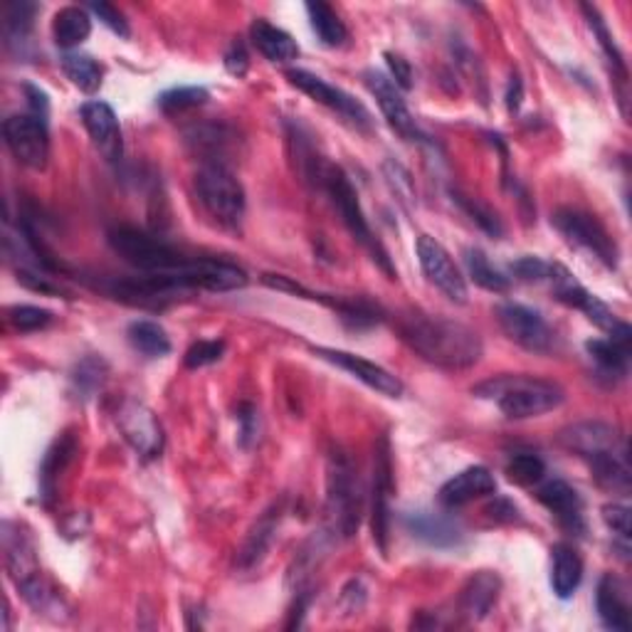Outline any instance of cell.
<instances>
[{
  "mask_svg": "<svg viewBox=\"0 0 632 632\" xmlns=\"http://www.w3.org/2000/svg\"><path fill=\"white\" fill-rule=\"evenodd\" d=\"M398 334L415 354L448 371H465L482 358V338L445 317L410 311L398 319Z\"/></svg>",
  "mask_w": 632,
  "mask_h": 632,
  "instance_id": "1",
  "label": "cell"
},
{
  "mask_svg": "<svg viewBox=\"0 0 632 632\" xmlns=\"http://www.w3.org/2000/svg\"><path fill=\"white\" fill-rule=\"evenodd\" d=\"M472 393L477 398L494 403L509 420L539 418L563 403V389L559 383L534 379V375H494V379L479 383Z\"/></svg>",
  "mask_w": 632,
  "mask_h": 632,
  "instance_id": "2",
  "label": "cell"
},
{
  "mask_svg": "<svg viewBox=\"0 0 632 632\" xmlns=\"http://www.w3.org/2000/svg\"><path fill=\"white\" fill-rule=\"evenodd\" d=\"M307 176L314 178V181L324 188L326 195L332 198V203L338 211V215H342V220L348 228V232L354 235V240L361 242L363 248L373 254V262H379V265L389 272L391 279H393L395 270L391 265L389 254H385V250L381 248V242L373 238L371 228H368L363 207H361V203H358V193H356V188L351 186V181H348V176L338 166L317 162V158L309 164Z\"/></svg>",
  "mask_w": 632,
  "mask_h": 632,
  "instance_id": "3",
  "label": "cell"
},
{
  "mask_svg": "<svg viewBox=\"0 0 632 632\" xmlns=\"http://www.w3.org/2000/svg\"><path fill=\"white\" fill-rule=\"evenodd\" d=\"M361 485L351 460L342 450H334L326 467V514L332 529L344 539H351L361 524Z\"/></svg>",
  "mask_w": 632,
  "mask_h": 632,
  "instance_id": "4",
  "label": "cell"
},
{
  "mask_svg": "<svg viewBox=\"0 0 632 632\" xmlns=\"http://www.w3.org/2000/svg\"><path fill=\"white\" fill-rule=\"evenodd\" d=\"M109 245L121 260L141 270L144 275H178L191 262L162 238H154V235L136 228H127V225L109 232Z\"/></svg>",
  "mask_w": 632,
  "mask_h": 632,
  "instance_id": "5",
  "label": "cell"
},
{
  "mask_svg": "<svg viewBox=\"0 0 632 632\" xmlns=\"http://www.w3.org/2000/svg\"><path fill=\"white\" fill-rule=\"evenodd\" d=\"M193 188L201 205L225 228L240 225L245 215V191L223 164H205L193 178Z\"/></svg>",
  "mask_w": 632,
  "mask_h": 632,
  "instance_id": "6",
  "label": "cell"
},
{
  "mask_svg": "<svg viewBox=\"0 0 632 632\" xmlns=\"http://www.w3.org/2000/svg\"><path fill=\"white\" fill-rule=\"evenodd\" d=\"M549 282H551V287H553L556 299L563 301V305L573 307V309H581L593 324L600 326L603 332H608L612 336L610 342H616L618 346L628 348V351H630V344H632L630 326L625 322H620V319L612 314V311L606 305H603V301L596 295H591L586 287L579 285V282H575V277L571 275L569 270L561 267V265H551Z\"/></svg>",
  "mask_w": 632,
  "mask_h": 632,
  "instance_id": "7",
  "label": "cell"
},
{
  "mask_svg": "<svg viewBox=\"0 0 632 632\" xmlns=\"http://www.w3.org/2000/svg\"><path fill=\"white\" fill-rule=\"evenodd\" d=\"M553 225L565 240L575 248L588 250L591 254H596L600 262H606L608 267L618 265V248L608 230L593 218V215L575 211V207H561V211L553 213Z\"/></svg>",
  "mask_w": 632,
  "mask_h": 632,
  "instance_id": "8",
  "label": "cell"
},
{
  "mask_svg": "<svg viewBox=\"0 0 632 632\" xmlns=\"http://www.w3.org/2000/svg\"><path fill=\"white\" fill-rule=\"evenodd\" d=\"M5 144L11 154L33 171H43L50 158V134H47V119L35 115H13L3 124Z\"/></svg>",
  "mask_w": 632,
  "mask_h": 632,
  "instance_id": "9",
  "label": "cell"
},
{
  "mask_svg": "<svg viewBox=\"0 0 632 632\" xmlns=\"http://www.w3.org/2000/svg\"><path fill=\"white\" fill-rule=\"evenodd\" d=\"M497 319L502 332L512 338L514 344L526 348V351L549 354L553 348V332L539 311L506 301V305L497 307Z\"/></svg>",
  "mask_w": 632,
  "mask_h": 632,
  "instance_id": "10",
  "label": "cell"
},
{
  "mask_svg": "<svg viewBox=\"0 0 632 632\" xmlns=\"http://www.w3.org/2000/svg\"><path fill=\"white\" fill-rule=\"evenodd\" d=\"M415 252H418L420 267L432 285H436L450 301L465 305L467 282L457 270L455 260L450 258V252L442 248L436 238H430V235H420L418 242H415Z\"/></svg>",
  "mask_w": 632,
  "mask_h": 632,
  "instance_id": "11",
  "label": "cell"
},
{
  "mask_svg": "<svg viewBox=\"0 0 632 632\" xmlns=\"http://www.w3.org/2000/svg\"><path fill=\"white\" fill-rule=\"evenodd\" d=\"M287 80L295 84L297 90L305 92L307 97L324 104V107L336 111V115H342L351 127L356 129L371 127V115H368L361 102H356L351 94H346L344 90L334 87V84L324 82L322 77H317V74H311L307 70H289Z\"/></svg>",
  "mask_w": 632,
  "mask_h": 632,
  "instance_id": "12",
  "label": "cell"
},
{
  "mask_svg": "<svg viewBox=\"0 0 632 632\" xmlns=\"http://www.w3.org/2000/svg\"><path fill=\"white\" fill-rule=\"evenodd\" d=\"M117 426L121 436L144 460H154L164 450V430L156 415L144 403L127 401L117 413Z\"/></svg>",
  "mask_w": 632,
  "mask_h": 632,
  "instance_id": "13",
  "label": "cell"
},
{
  "mask_svg": "<svg viewBox=\"0 0 632 632\" xmlns=\"http://www.w3.org/2000/svg\"><path fill=\"white\" fill-rule=\"evenodd\" d=\"M561 442L586 462L628 452V442L608 422H575L561 432Z\"/></svg>",
  "mask_w": 632,
  "mask_h": 632,
  "instance_id": "14",
  "label": "cell"
},
{
  "mask_svg": "<svg viewBox=\"0 0 632 632\" xmlns=\"http://www.w3.org/2000/svg\"><path fill=\"white\" fill-rule=\"evenodd\" d=\"M393 497V460L389 438H381L373 455V541L389 551V514Z\"/></svg>",
  "mask_w": 632,
  "mask_h": 632,
  "instance_id": "15",
  "label": "cell"
},
{
  "mask_svg": "<svg viewBox=\"0 0 632 632\" xmlns=\"http://www.w3.org/2000/svg\"><path fill=\"white\" fill-rule=\"evenodd\" d=\"M314 356L324 358V361L334 363L342 368V371L351 373L356 381L366 383L368 389H373L375 393L385 395V398H401L403 395V383L395 379L393 373L385 371L379 363L373 361H366V358L356 356V354H348V351H338V348H324V346H317L311 348Z\"/></svg>",
  "mask_w": 632,
  "mask_h": 632,
  "instance_id": "16",
  "label": "cell"
},
{
  "mask_svg": "<svg viewBox=\"0 0 632 632\" xmlns=\"http://www.w3.org/2000/svg\"><path fill=\"white\" fill-rule=\"evenodd\" d=\"M82 121L99 154L107 158L109 164L121 162L124 139H121V127L115 109L104 102H87L82 107Z\"/></svg>",
  "mask_w": 632,
  "mask_h": 632,
  "instance_id": "17",
  "label": "cell"
},
{
  "mask_svg": "<svg viewBox=\"0 0 632 632\" xmlns=\"http://www.w3.org/2000/svg\"><path fill=\"white\" fill-rule=\"evenodd\" d=\"M366 84L371 94L379 102V107L383 111L385 121H389L395 134H401L403 139L415 141L420 136L418 127H415V119L410 115L408 104H405L403 94L391 77H385L383 72H366Z\"/></svg>",
  "mask_w": 632,
  "mask_h": 632,
  "instance_id": "18",
  "label": "cell"
},
{
  "mask_svg": "<svg viewBox=\"0 0 632 632\" xmlns=\"http://www.w3.org/2000/svg\"><path fill=\"white\" fill-rule=\"evenodd\" d=\"M497 492V479L487 467H467L440 489V502L455 509Z\"/></svg>",
  "mask_w": 632,
  "mask_h": 632,
  "instance_id": "19",
  "label": "cell"
},
{
  "mask_svg": "<svg viewBox=\"0 0 632 632\" xmlns=\"http://www.w3.org/2000/svg\"><path fill=\"white\" fill-rule=\"evenodd\" d=\"M539 502L549 509V512L559 518L563 529L573 534L586 532V518H583V502L575 489L563 482V479H553V482L544 485L539 489Z\"/></svg>",
  "mask_w": 632,
  "mask_h": 632,
  "instance_id": "20",
  "label": "cell"
},
{
  "mask_svg": "<svg viewBox=\"0 0 632 632\" xmlns=\"http://www.w3.org/2000/svg\"><path fill=\"white\" fill-rule=\"evenodd\" d=\"M502 591V581L494 573L479 571L467 581V586L460 593V610L469 620H482L492 612L494 603Z\"/></svg>",
  "mask_w": 632,
  "mask_h": 632,
  "instance_id": "21",
  "label": "cell"
},
{
  "mask_svg": "<svg viewBox=\"0 0 632 632\" xmlns=\"http://www.w3.org/2000/svg\"><path fill=\"white\" fill-rule=\"evenodd\" d=\"M405 526L415 536V539L426 541L438 549H450L462 541L460 526L448 516L432 514V512H413L405 516Z\"/></svg>",
  "mask_w": 632,
  "mask_h": 632,
  "instance_id": "22",
  "label": "cell"
},
{
  "mask_svg": "<svg viewBox=\"0 0 632 632\" xmlns=\"http://www.w3.org/2000/svg\"><path fill=\"white\" fill-rule=\"evenodd\" d=\"M598 616L608 630L628 632L630 630V603L625 583L616 575H603L598 586Z\"/></svg>",
  "mask_w": 632,
  "mask_h": 632,
  "instance_id": "23",
  "label": "cell"
},
{
  "mask_svg": "<svg viewBox=\"0 0 632 632\" xmlns=\"http://www.w3.org/2000/svg\"><path fill=\"white\" fill-rule=\"evenodd\" d=\"M583 581L581 553L571 544H556L551 549V588L561 600H569Z\"/></svg>",
  "mask_w": 632,
  "mask_h": 632,
  "instance_id": "24",
  "label": "cell"
},
{
  "mask_svg": "<svg viewBox=\"0 0 632 632\" xmlns=\"http://www.w3.org/2000/svg\"><path fill=\"white\" fill-rule=\"evenodd\" d=\"M250 37L270 62H291L299 58V45L295 43V37L267 21H254Z\"/></svg>",
  "mask_w": 632,
  "mask_h": 632,
  "instance_id": "25",
  "label": "cell"
},
{
  "mask_svg": "<svg viewBox=\"0 0 632 632\" xmlns=\"http://www.w3.org/2000/svg\"><path fill=\"white\" fill-rule=\"evenodd\" d=\"M37 13V5L31 0H15V3L5 5L3 13V37L5 47L15 55L25 52L27 37L33 33V17Z\"/></svg>",
  "mask_w": 632,
  "mask_h": 632,
  "instance_id": "26",
  "label": "cell"
},
{
  "mask_svg": "<svg viewBox=\"0 0 632 632\" xmlns=\"http://www.w3.org/2000/svg\"><path fill=\"white\" fill-rule=\"evenodd\" d=\"M92 33V17L87 15L84 8H62V11L55 15L52 21V37L58 47L64 50H72V47L82 45Z\"/></svg>",
  "mask_w": 632,
  "mask_h": 632,
  "instance_id": "27",
  "label": "cell"
},
{
  "mask_svg": "<svg viewBox=\"0 0 632 632\" xmlns=\"http://www.w3.org/2000/svg\"><path fill=\"white\" fill-rule=\"evenodd\" d=\"M307 13H309V21L311 27H314V33L322 45L326 47H342L348 40V31L346 25L342 23V17L336 15L334 8H329L326 3H307Z\"/></svg>",
  "mask_w": 632,
  "mask_h": 632,
  "instance_id": "28",
  "label": "cell"
},
{
  "mask_svg": "<svg viewBox=\"0 0 632 632\" xmlns=\"http://www.w3.org/2000/svg\"><path fill=\"white\" fill-rule=\"evenodd\" d=\"M74 450H77V445H74L72 436H62L50 450H47V455L43 460V469H40V487L47 499L55 494V482H58V477L62 475L64 467L70 465Z\"/></svg>",
  "mask_w": 632,
  "mask_h": 632,
  "instance_id": "29",
  "label": "cell"
},
{
  "mask_svg": "<svg viewBox=\"0 0 632 632\" xmlns=\"http://www.w3.org/2000/svg\"><path fill=\"white\" fill-rule=\"evenodd\" d=\"M129 342L146 358H164L171 351V338L164 332V326H158L156 322H144V319L129 326Z\"/></svg>",
  "mask_w": 632,
  "mask_h": 632,
  "instance_id": "30",
  "label": "cell"
},
{
  "mask_svg": "<svg viewBox=\"0 0 632 632\" xmlns=\"http://www.w3.org/2000/svg\"><path fill=\"white\" fill-rule=\"evenodd\" d=\"M277 518L279 516H275V512H267L265 516L260 518V524L254 526L252 534L248 536V541H245V546H242V551H240L242 569H252V565H258L262 559H265L270 544H272V539H275Z\"/></svg>",
  "mask_w": 632,
  "mask_h": 632,
  "instance_id": "31",
  "label": "cell"
},
{
  "mask_svg": "<svg viewBox=\"0 0 632 632\" xmlns=\"http://www.w3.org/2000/svg\"><path fill=\"white\" fill-rule=\"evenodd\" d=\"M62 70L74 87H80L82 92L94 94L102 87V68L90 55L68 52L62 58Z\"/></svg>",
  "mask_w": 632,
  "mask_h": 632,
  "instance_id": "32",
  "label": "cell"
},
{
  "mask_svg": "<svg viewBox=\"0 0 632 632\" xmlns=\"http://www.w3.org/2000/svg\"><path fill=\"white\" fill-rule=\"evenodd\" d=\"M465 265H467V275L472 277V282L482 289L494 291V295H502V291L509 289V279L502 275V272L489 265L487 254L482 250H475V248L465 250Z\"/></svg>",
  "mask_w": 632,
  "mask_h": 632,
  "instance_id": "33",
  "label": "cell"
},
{
  "mask_svg": "<svg viewBox=\"0 0 632 632\" xmlns=\"http://www.w3.org/2000/svg\"><path fill=\"white\" fill-rule=\"evenodd\" d=\"M586 348L593 361L600 366V371H606L608 375H618V379L628 373V358H630L628 348L618 346L616 342H603V338L588 342Z\"/></svg>",
  "mask_w": 632,
  "mask_h": 632,
  "instance_id": "34",
  "label": "cell"
},
{
  "mask_svg": "<svg viewBox=\"0 0 632 632\" xmlns=\"http://www.w3.org/2000/svg\"><path fill=\"white\" fill-rule=\"evenodd\" d=\"M506 475L512 482L529 487L541 482L546 475V465L539 455H534V452H516V455H512V460H509Z\"/></svg>",
  "mask_w": 632,
  "mask_h": 632,
  "instance_id": "35",
  "label": "cell"
},
{
  "mask_svg": "<svg viewBox=\"0 0 632 632\" xmlns=\"http://www.w3.org/2000/svg\"><path fill=\"white\" fill-rule=\"evenodd\" d=\"M583 13H586V17H588L591 31L598 35V43H600L603 50H606L608 60L612 62V68L618 70V74L622 77V82H625V77H628V72H625V62H622V55H620V50L616 47V43H612V35H610V31H608L606 21H603V17H600L598 8H593V5H583Z\"/></svg>",
  "mask_w": 632,
  "mask_h": 632,
  "instance_id": "36",
  "label": "cell"
},
{
  "mask_svg": "<svg viewBox=\"0 0 632 632\" xmlns=\"http://www.w3.org/2000/svg\"><path fill=\"white\" fill-rule=\"evenodd\" d=\"M205 102H207V92L203 87H178V90L162 94L158 107H162L166 115H181V111L201 107V104Z\"/></svg>",
  "mask_w": 632,
  "mask_h": 632,
  "instance_id": "37",
  "label": "cell"
},
{
  "mask_svg": "<svg viewBox=\"0 0 632 632\" xmlns=\"http://www.w3.org/2000/svg\"><path fill=\"white\" fill-rule=\"evenodd\" d=\"M52 319L55 317L50 314V311L40 307L21 305L8 311V322H11L17 332H40V329L52 324Z\"/></svg>",
  "mask_w": 632,
  "mask_h": 632,
  "instance_id": "38",
  "label": "cell"
},
{
  "mask_svg": "<svg viewBox=\"0 0 632 632\" xmlns=\"http://www.w3.org/2000/svg\"><path fill=\"white\" fill-rule=\"evenodd\" d=\"M455 201L460 203V207L462 211H465L472 220H475L479 228H482L485 232H489V235H494V238H499V235H502L504 230H502V223H499V218L497 215L489 211V207H485V205H479L475 198H467V195H460V193H455Z\"/></svg>",
  "mask_w": 632,
  "mask_h": 632,
  "instance_id": "39",
  "label": "cell"
},
{
  "mask_svg": "<svg viewBox=\"0 0 632 632\" xmlns=\"http://www.w3.org/2000/svg\"><path fill=\"white\" fill-rule=\"evenodd\" d=\"M225 351V344L223 342H198L191 348H188L186 354V366L188 368H203V366H211L215 361H220Z\"/></svg>",
  "mask_w": 632,
  "mask_h": 632,
  "instance_id": "40",
  "label": "cell"
},
{
  "mask_svg": "<svg viewBox=\"0 0 632 632\" xmlns=\"http://www.w3.org/2000/svg\"><path fill=\"white\" fill-rule=\"evenodd\" d=\"M603 522H606L612 534H618L622 541L630 539V509L622 504H606L603 506Z\"/></svg>",
  "mask_w": 632,
  "mask_h": 632,
  "instance_id": "41",
  "label": "cell"
},
{
  "mask_svg": "<svg viewBox=\"0 0 632 632\" xmlns=\"http://www.w3.org/2000/svg\"><path fill=\"white\" fill-rule=\"evenodd\" d=\"M512 272L524 282H541V279H549L551 265L539 258H522V260L514 262Z\"/></svg>",
  "mask_w": 632,
  "mask_h": 632,
  "instance_id": "42",
  "label": "cell"
},
{
  "mask_svg": "<svg viewBox=\"0 0 632 632\" xmlns=\"http://www.w3.org/2000/svg\"><path fill=\"white\" fill-rule=\"evenodd\" d=\"M92 13L99 17V21L109 27L111 33H117L119 37H129L131 31H129V23L124 21V15H121L115 5H109V3H92Z\"/></svg>",
  "mask_w": 632,
  "mask_h": 632,
  "instance_id": "43",
  "label": "cell"
},
{
  "mask_svg": "<svg viewBox=\"0 0 632 632\" xmlns=\"http://www.w3.org/2000/svg\"><path fill=\"white\" fill-rule=\"evenodd\" d=\"M385 62H389L391 74L395 77V84H398V90H410L413 87V70L410 64L405 62L403 58L393 52H385Z\"/></svg>",
  "mask_w": 632,
  "mask_h": 632,
  "instance_id": "44",
  "label": "cell"
},
{
  "mask_svg": "<svg viewBox=\"0 0 632 632\" xmlns=\"http://www.w3.org/2000/svg\"><path fill=\"white\" fill-rule=\"evenodd\" d=\"M248 52H245V47L242 43H232V47L228 52H225V68H228L230 74H238V77H242L245 72H248Z\"/></svg>",
  "mask_w": 632,
  "mask_h": 632,
  "instance_id": "45",
  "label": "cell"
},
{
  "mask_svg": "<svg viewBox=\"0 0 632 632\" xmlns=\"http://www.w3.org/2000/svg\"><path fill=\"white\" fill-rule=\"evenodd\" d=\"M522 97H524V84L522 80H518V74H512V80H509V90H506V109L512 111H518V107H522Z\"/></svg>",
  "mask_w": 632,
  "mask_h": 632,
  "instance_id": "46",
  "label": "cell"
}]
</instances>
